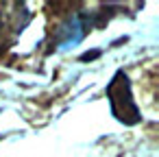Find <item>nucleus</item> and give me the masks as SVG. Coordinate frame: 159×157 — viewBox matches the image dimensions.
<instances>
[{"label":"nucleus","mask_w":159,"mask_h":157,"mask_svg":"<svg viewBox=\"0 0 159 157\" xmlns=\"http://www.w3.org/2000/svg\"><path fill=\"white\" fill-rule=\"evenodd\" d=\"M107 98L111 103L113 118L120 120L122 124H137L142 120L139 107L135 105L133 94H131V81H129V76L122 70H118L113 74V79L109 81V85H107Z\"/></svg>","instance_id":"nucleus-1"},{"label":"nucleus","mask_w":159,"mask_h":157,"mask_svg":"<svg viewBox=\"0 0 159 157\" xmlns=\"http://www.w3.org/2000/svg\"><path fill=\"white\" fill-rule=\"evenodd\" d=\"M26 22H29V13L24 5L0 2V55L13 44V39L22 33Z\"/></svg>","instance_id":"nucleus-2"}]
</instances>
